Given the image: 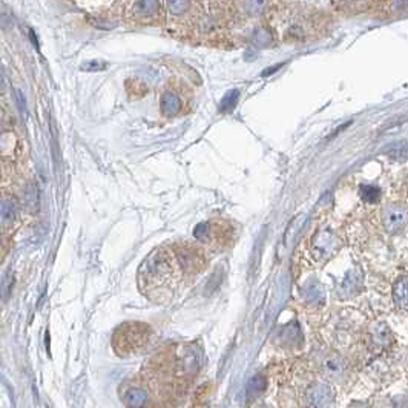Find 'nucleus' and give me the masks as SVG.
<instances>
[{"label": "nucleus", "instance_id": "f03ea898", "mask_svg": "<svg viewBox=\"0 0 408 408\" xmlns=\"http://www.w3.org/2000/svg\"><path fill=\"white\" fill-rule=\"evenodd\" d=\"M123 17L135 27L165 23V0H125Z\"/></svg>", "mask_w": 408, "mask_h": 408}, {"label": "nucleus", "instance_id": "6e6552de", "mask_svg": "<svg viewBox=\"0 0 408 408\" xmlns=\"http://www.w3.org/2000/svg\"><path fill=\"white\" fill-rule=\"evenodd\" d=\"M161 111L166 117H175L178 115L181 109H183V101H181V97L175 93L173 89H167L166 93L161 97Z\"/></svg>", "mask_w": 408, "mask_h": 408}, {"label": "nucleus", "instance_id": "f3484780", "mask_svg": "<svg viewBox=\"0 0 408 408\" xmlns=\"http://www.w3.org/2000/svg\"><path fill=\"white\" fill-rule=\"evenodd\" d=\"M2 143H3V131L0 129V146H2Z\"/></svg>", "mask_w": 408, "mask_h": 408}, {"label": "nucleus", "instance_id": "0eeeda50", "mask_svg": "<svg viewBox=\"0 0 408 408\" xmlns=\"http://www.w3.org/2000/svg\"><path fill=\"white\" fill-rule=\"evenodd\" d=\"M407 223V209L405 206L390 204L382 212V224L384 229L390 233H396L405 228Z\"/></svg>", "mask_w": 408, "mask_h": 408}, {"label": "nucleus", "instance_id": "f8f14e48", "mask_svg": "<svg viewBox=\"0 0 408 408\" xmlns=\"http://www.w3.org/2000/svg\"><path fill=\"white\" fill-rule=\"evenodd\" d=\"M238 97H239L238 91H235V89L229 91V93L224 95L221 105H219V109H221L223 112L233 111V109H235V106H237V103H238Z\"/></svg>", "mask_w": 408, "mask_h": 408}, {"label": "nucleus", "instance_id": "4468645a", "mask_svg": "<svg viewBox=\"0 0 408 408\" xmlns=\"http://www.w3.org/2000/svg\"><path fill=\"white\" fill-rule=\"evenodd\" d=\"M8 238H6V232L0 230V264L3 263L6 254H8Z\"/></svg>", "mask_w": 408, "mask_h": 408}, {"label": "nucleus", "instance_id": "f257e3e1", "mask_svg": "<svg viewBox=\"0 0 408 408\" xmlns=\"http://www.w3.org/2000/svg\"><path fill=\"white\" fill-rule=\"evenodd\" d=\"M269 31L275 38L283 42H306L322 36L326 32L327 19L321 12L302 8V6H286L269 12Z\"/></svg>", "mask_w": 408, "mask_h": 408}, {"label": "nucleus", "instance_id": "20e7f679", "mask_svg": "<svg viewBox=\"0 0 408 408\" xmlns=\"http://www.w3.org/2000/svg\"><path fill=\"white\" fill-rule=\"evenodd\" d=\"M272 0H232L233 23L241 25L267 17L272 11Z\"/></svg>", "mask_w": 408, "mask_h": 408}, {"label": "nucleus", "instance_id": "9b49d317", "mask_svg": "<svg viewBox=\"0 0 408 408\" xmlns=\"http://www.w3.org/2000/svg\"><path fill=\"white\" fill-rule=\"evenodd\" d=\"M394 301H396L398 307L403 310L407 309V278L403 276L400 280L394 284Z\"/></svg>", "mask_w": 408, "mask_h": 408}, {"label": "nucleus", "instance_id": "7ed1b4c3", "mask_svg": "<svg viewBox=\"0 0 408 408\" xmlns=\"http://www.w3.org/2000/svg\"><path fill=\"white\" fill-rule=\"evenodd\" d=\"M195 0H165V23L177 37L189 38Z\"/></svg>", "mask_w": 408, "mask_h": 408}, {"label": "nucleus", "instance_id": "39448f33", "mask_svg": "<svg viewBox=\"0 0 408 408\" xmlns=\"http://www.w3.org/2000/svg\"><path fill=\"white\" fill-rule=\"evenodd\" d=\"M145 326H139V324H129V326H123L119 333L115 335L117 339V348H125V353L135 352V350L141 348L147 341V332Z\"/></svg>", "mask_w": 408, "mask_h": 408}, {"label": "nucleus", "instance_id": "423d86ee", "mask_svg": "<svg viewBox=\"0 0 408 408\" xmlns=\"http://www.w3.org/2000/svg\"><path fill=\"white\" fill-rule=\"evenodd\" d=\"M19 207L17 200L10 193H0V230L10 232L19 221Z\"/></svg>", "mask_w": 408, "mask_h": 408}, {"label": "nucleus", "instance_id": "9d476101", "mask_svg": "<svg viewBox=\"0 0 408 408\" xmlns=\"http://www.w3.org/2000/svg\"><path fill=\"white\" fill-rule=\"evenodd\" d=\"M359 197L364 200L365 203H376L382 197V192L378 186L373 184H362L359 187Z\"/></svg>", "mask_w": 408, "mask_h": 408}, {"label": "nucleus", "instance_id": "2eb2a0df", "mask_svg": "<svg viewBox=\"0 0 408 408\" xmlns=\"http://www.w3.org/2000/svg\"><path fill=\"white\" fill-rule=\"evenodd\" d=\"M106 64L105 63H100V62H89V63H85L82 67L83 71H91V73H95V71H100L105 68Z\"/></svg>", "mask_w": 408, "mask_h": 408}, {"label": "nucleus", "instance_id": "dca6fc26", "mask_svg": "<svg viewBox=\"0 0 408 408\" xmlns=\"http://www.w3.org/2000/svg\"><path fill=\"white\" fill-rule=\"evenodd\" d=\"M82 2V0H80ZM114 0H100V3H103V5H109V3H112Z\"/></svg>", "mask_w": 408, "mask_h": 408}, {"label": "nucleus", "instance_id": "ddd939ff", "mask_svg": "<svg viewBox=\"0 0 408 408\" xmlns=\"http://www.w3.org/2000/svg\"><path fill=\"white\" fill-rule=\"evenodd\" d=\"M146 400L145 393L139 390V388H131V390L128 392V398H126V404H129L134 408H139V407H143Z\"/></svg>", "mask_w": 408, "mask_h": 408}, {"label": "nucleus", "instance_id": "1a4fd4ad", "mask_svg": "<svg viewBox=\"0 0 408 408\" xmlns=\"http://www.w3.org/2000/svg\"><path fill=\"white\" fill-rule=\"evenodd\" d=\"M374 10L384 16L399 14L407 10V0H376Z\"/></svg>", "mask_w": 408, "mask_h": 408}]
</instances>
